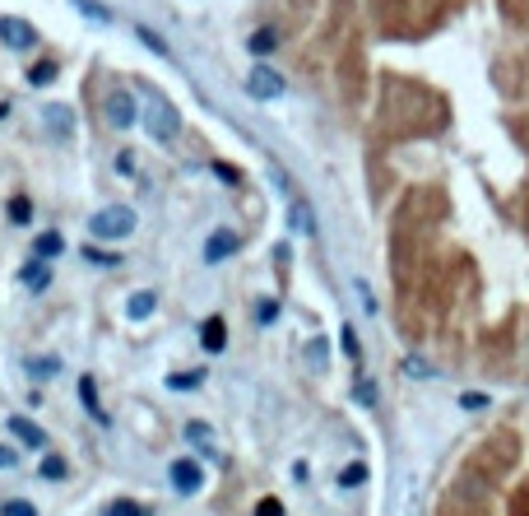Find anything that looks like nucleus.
<instances>
[{
  "mask_svg": "<svg viewBox=\"0 0 529 516\" xmlns=\"http://www.w3.org/2000/svg\"><path fill=\"white\" fill-rule=\"evenodd\" d=\"M200 349L205 353H223L228 349V322L223 316H205V326H200Z\"/></svg>",
  "mask_w": 529,
  "mask_h": 516,
  "instance_id": "nucleus-10",
  "label": "nucleus"
},
{
  "mask_svg": "<svg viewBox=\"0 0 529 516\" xmlns=\"http://www.w3.org/2000/svg\"><path fill=\"white\" fill-rule=\"evenodd\" d=\"M232 252H237V233H232V228H219V233H210V243H205V261H210V265L228 261Z\"/></svg>",
  "mask_w": 529,
  "mask_h": 516,
  "instance_id": "nucleus-12",
  "label": "nucleus"
},
{
  "mask_svg": "<svg viewBox=\"0 0 529 516\" xmlns=\"http://www.w3.org/2000/svg\"><path fill=\"white\" fill-rule=\"evenodd\" d=\"M186 442L205 456V461H219V442H214V428L205 423V419H191L186 423Z\"/></svg>",
  "mask_w": 529,
  "mask_h": 516,
  "instance_id": "nucleus-7",
  "label": "nucleus"
},
{
  "mask_svg": "<svg viewBox=\"0 0 529 516\" xmlns=\"http://www.w3.org/2000/svg\"><path fill=\"white\" fill-rule=\"evenodd\" d=\"M247 47H251V56H260V61H265V56L279 47V33H274V28H256V33L247 37Z\"/></svg>",
  "mask_w": 529,
  "mask_h": 516,
  "instance_id": "nucleus-14",
  "label": "nucleus"
},
{
  "mask_svg": "<svg viewBox=\"0 0 529 516\" xmlns=\"http://www.w3.org/2000/svg\"><path fill=\"white\" fill-rule=\"evenodd\" d=\"M140 122H144L149 140H158V144H177V135H181V112L172 107V98H168V94H158V89L144 98Z\"/></svg>",
  "mask_w": 529,
  "mask_h": 516,
  "instance_id": "nucleus-1",
  "label": "nucleus"
},
{
  "mask_svg": "<svg viewBox=\"0 0 529 516\" xmlns=\"http://www.w3.org/2000/svg\"><path fill=\"white\" fill-rule=\"evenodd\" d=\"M135 37H140V43H144V47H149L153 56H172V47H168V43H162V37H158L153 28H144V24H135Z\"/></svg>",
  "mask_w": 529,
  "mask_h": 516,
  "instance_id": "nucleus-19",
  "label": "nucleus"
},
{
  "mask_svg": "<svg viewBox=\"0 0 529 516\" xmlns=\"http://www.w3.org/2000/svg\"><path fill=\"white\" fill-rule=\"evenodd\" d=\"M103 116H107L112 131H131V126L140 122V107H135V98H131L126 89H112L107 103H103Z\"/></svg>",
  "mask_w": 529,
  "mask_h": 516,
  "instance_id": "nucleus-3",
  "label": "nucleus"
},
{
  "mask_svg": "<svg viewBox=\"0 0 529 516\" xmlns=\"http://www.w3.org/2000/svg\"><path fill=\"white\" fill-rule=\"evenodd\" d=\"M0 43H5L10 52H33L37 47V28L28 19H19V15H5L0 19Z\"/></svg>",
  "mask_w": 529,
  "mask_h": 516,
  "instance_id": "nucleus-6",
  "label": "nucleus"
},
{
  "mask_svg": "<svg viewBox=\"0 0 529 516\" xmlns=\"http://www.w3.org/2000/svg\"><path fill=\"white\" fill-rule=\"evenodd\" d=\"M293 223H298L307 237H316V219H311V205H307V201H298V205H293Z\"/></svg>",
  "mask_w": 529,
  "mask_h": 516,
  "instance_id": "nucleus-26",
  "label": "nucleus"
},
{
  "mask_svg": "<svg viewBox=\"0 0 529 516\" xmlns=\"http://www.w3.org/2000/svg\"><path fill=\"white\" fill-rule=\"evenodd\" d=\"M460 405H465V410H483L487 395H483V391H469V395H460Z\"/></svg>",
  "mask_w": 529,
  "mask_h": 516,
  "instance_id": "nucleus-36",
  "label": "nucleus"
},
{
  "mask_svg": "<svg viewBox=\"0 0 529 516\" xmlns=\"http://www.w3.org/2000/svg\"><path fill=\"white\" fill-rule=\"evenodd\" d=\"M74 10H79V15H89L93 24H112V19H116L107 5H98V0H74Z\"/></svg>",
  "mask_w": 529,
  "mask_h": 516,
  "instance_id": "nucleus-20",
  "label": "nucleus"
},
{
  "mask_svg": "<svg viewBox=\"0 0 529 516\" xmlns=\"http://www.w3.org/2000/svg\"><path fill=\"white\" fill-rule=\"evenodd\" d=\"M89 233L98 237V243H121V237L135 233V210L131 205H103L89 219Z\"/></svg>",
  "mask_w": 529,
  "mask_h": 516,
  "instance_id": "nucleus-2",
  "label": "nucleus"
},
{
  "mask_svg": "<svg viewBox=\"0 0 529 516\" xmlns=\"http://www.w3.org/2000/svg\"><path fill=\"white\" fill-rule=\"evenodd\" d=\"M358 484H367V465L353 461L348 470H339V489H358Z\"/></svg>",
  "mask_w": 529,
  "mask_h": 516,
  "instance_id": "nucleus-21",
  "label": "nucleus"
},
{
  "mask_svg": "<svg viewBox=\"0 0 529 516\" xmlns=\"http://www.w3.org/2000/svg\"><path fill=\"white\" fill-rule=\"evenodd\" d=\"M33 247H37V261H52V256H61V252H65V237H61V233H43Z\"/></svg>",
  "mask_w": 529,
  "mask_h": 516,
  "instance_id": "nucleus-17",
  "label": "nucleus"
},
{
  "mask_svg": "<svg viewBox=\"0 0 529 516\" xmlns=\"http://www.w3.org/2000/svg\"><path fill=\"white\" fill-rule=\"evenodd\" d=\"M15 465H19V452L0 442V470H15Z\"/></svg>",
  "mask_w": 529,
  "mask_h": 516,
  "instance_id": "nucleus-37",
  "label": "nucleus"
},
{
  "mask_svg": "<svg viewBox=\"0 0 529 516\" xmlns=\"http://www.w3.org/2000/svg\"><path fill=\"white\" fill-rule=\"evenodd\" d=\"M107 516H149V511H144L140 502H131V498H121V502L107 507Z\"/></svg>",
  "mask_w": 529,
  "mask_h": 516,
  "instance_id": "nucleus-29",
  "label": "nucleus"
},
{
  "mask_svg": "<svg viewBox=\"0 0 529 516\" xmlns=\"http://www.w3.org/2000/svg\"><path fill=\"white\" fill-rule=\"evenodd\" d=\"M256 322H260V326H274V322H279V298H260V303H256Z\"/></svg>",
  "mask_w": 529,
  "mask_h": 516,
  "instance_id": "nucleus-25",
  "label": "nucleus"
},
{
  "mask_svg": "<svg viewBox=\"0 0 529 516\" xmlns=\"http://www.w3.org/2000/svg\"><path fill=\"white\" fill-rule=\"evenodd\" d=\"M79 401H84V410H89L93 419H103V423H107V414L98 410V382H93V377H79Z\"/></svg>",
  "mask_w": 529,
  "mask_h": 516,
  "instance_id": "nucleus-16",
  "label": "nucleus"
},
{
  "mask_svg": "<svg viewBox=\"0 0 529 516\" xmlns=\"http://www.w3.org/2000/svg\"><path fill=\"white\" fill-rule=\"evenodd\" d=\"M10 432H15V442H24V447H33V452H43L47 447V432L37 428L28 414H10V423H5Z\"/></svg>",
  "mask_w": 529,
  "mask_h": 516,
  "instance_id": "nucleus-8",
  "label": "nucleus"
},
{
  "mask_svg": "<svg viewBox=\"0 0 529 516\" xmlns=\"http://www.w3.org/2000/svg\"><path fill=\"white\" fill-rule=\"evenodd\" d=\"M153 312H158V293H153V289L131 293V303H126V316H131V322H149Z\"/></svg>",
  "mask_w": 529,
  "mask_h": 516,
  "instance_id": "nucleus-13",
  "label": "nucleus"
},
{
  "mask_svg": "<svg viewBox=\"0 0 529 516\" xmlns=\"http://www.w3.org/2000/svg\"><path fill=\"white\" fill-rule=\"evenodd\" d=\"M19 284H24L28 293H47V289H52V265H47V261H28V265L19 270Z\"/></svg>",
  "mask_w": 529,
  "mask_h": 516,
  "instance_id": "nucleus-11",
  "label": "nucleus"
},
{
  "mask_svg": "<svg viewBox=\"0 0 529 516\" xmlns=\"http://www.w3.org/2000/svg\"><path fill=\"white\" fill-rule=\"evenodd\" d=\"M168 480H172V489H177L181 498H191V493L205 489V465H200L195 456H181V461L168 465Z\"/></svg>",
  "mask_w": 529,
  "mask_h": 516,
  "instance_id": "nucleus-4",
  "label": "nucleus"
},
{
  "mask_svg": "<svg viewBox=\"0 0 529 516\" xmlns=\"http://www.w3.org/2000/svg\"><path fill=\"white\" fill-rule=\"evenodd\" d=\"M37 474H43V480H65V474H70V461L65 456H43V465H37Z\"/></svg>",
  "mask_w": 529,
  "mask_h": 516,
  "instance_id": "nucleus-18",
  "label": "nucleus"
},
{
  "mask_svg": "<svg viewBox=\"0 0 529 516\" xmlns=\"http://www.w3.org/2000/svg\"><path fill=\"white\" fill-rule=\"evenodd\" d=\"M214 177H219L223 186H237V182H241V173H237L232 164H223V158H219V164H214Z\"/></svg>",
  "mask_w": 529,
  "mask_h": 516,
  "instance_id": "nucleus-30",
  "label": "nucleus"
},
{
  "mask_svg": "<svg viewBox=\"0 0 529 516\" xmlns=\"http://www.w3.org/2000/svg\"><path fill=\"white\" fill-rule=\"evenodd\" d=\"M256 516H283V502L279 498H260L256 502Z\"/></svg>",
  "mask_w": 529,
  "mask_h": 516,
  "instance_id": "nucleus-33",
  "label": "nucleus"
},
{
  "mask_svg": "<svg viewBox=\"0 0 529 516\" xmlns=\"http://www.w3.org/2000/svg\"><path fill=\"white\" fill-rule=\"evenodd\" d=\"M5 116H10V103H0V122H5Z\"/></svg>",
  "mask_w": 529,
  "mask_h": 516,
  "instance_id": "nucleus-40",
  "label": "nucleus"
},
{
  "mask_svg": "<svg viewBox=\"0 0 529 516\" xmlns=\"http://www.w3.org/2000/svg\"><path fill=\"white\" fill-rule=\"evenodd\" d=\"M293 480H298V484H307V480H311V465H307V461H298V465H293Z\"/></svg>",
  "mask_w": 529,
  "mask_h": 516,
  "instance_id": "nucleus-39",
  "label": "nucleus"
},
{
  "mask_svg": "<svg viewBox=\"0 0 529 516\" xmlns=\"http://www.w3.org/2000/svg\"><path fill=\"white\" fill-rule=\"evenodd\" d=\"M0 516H37V507L28 498H10L5 507H0Z\"/></svg>",
  "mask_w": 529,
  "mask_h": 516,
  "instance_id": "nucleus-28",
  "label": "nucleus"
},
{
  "mask_svg": "<svg viewBox=\"0 0 529 516\" xmlns=\"http://www.w3.org/2000/svg\"><path fill=\"white\" fill-rule=\"evenodd\" d=\"M56 368H61L56 359H43V363H37V359H33V363H28V372H33V377H52Z\"/></svg>",
  "mask_w": 529,
  "mask_h": 516,
  "instance_id": "nucleus-34",
  "label": "nucleus"
},
{
  "mask_svg": "<svg viewBox=\"0 0 529 516\" xmlns=\"http://www.w3.org/2000/svg\"><path fill=\"white\" fill-rule=\"evenodd\" d=\"M195 386H205V372H172L168 377V391H195Z\"/></svg>",
  "mask_w": 529,
  "mask_h": 516,
  "instance_id": "nucleus-23",
  "label": "nucleus"
},
{
  "mask_svg": "<svg viewBox=\"0 0 529 516\" xmlns=\"http://www.w3.org/2000/svg\"><path fill=\"white\" fill-rule=\"evenodd\" d=\"M43 126H47L56 140H70V131H74V112H70L65 103H43Z\"/></svg>",
  "mask_w": 529,
  "mask_h": 516,
  "instance_id": "nucleus-9",
  "label": "nucleus"
},
{
  "mask_svg": "<svg viewBox=\"0 0 529 516\" xmlns=\"http://www.w3.org/2000/svg\"><path fill=\"white\" fill-rule=\"evenodd\" d=\"M116 173H121V177H135V154H131V149L116 154Z\"/></svg>",
  "mask_w": 529,
  "mask_h": 516,
  "instance_id": "nucleus-32",
  "label": "nucleus"
},
{
  "mask_svg": "<svg viewBox=\"0 0 529 516\" xmlns=\"http://www.w3.org/2000/svg\"><path fill=\"white\" fill-rule=\"evenodd\" d=\"M399 372H404V377H432V368H427L423 359H404V363H399Z\"/></svg>",
  "mask_w": 529,
  "mask_h": 516,
  "instance_id": "nucleus-31",
  "label": "nucleus"
},
{
  "mask_svg": "<svg viewBox=\"0 0 529 516\" xmlns=\"http://www.w3.org/2000/svg\"><path fill=\"white\" fill-rule=\"evenodd\" d=\"M339 335H344V353H348V363H362V344H358V331H353V326H344Z\"/></svg>",
  "mask_w": 529,
  "mask_h": 516,
  "instance_id": "nucleus-27",
  "label": "nucleus"
},
{
  "mask_svg": "<svg viewBox=\"0 0 529 516\" xmlns=\"http://www.w3.org/2000/svg\"><path fill=\"white\" fill-rule=\"evenodd\" d=\"M377 395H381L377 382H358V386H353V401H358L362 410H372V405H377Z\"/></svg>",
  "mask_w": 529,
  "mask_h": 516,
  "instance_id": "nucleus-24",
  "label": "nucleus"
},
{
  "mask_svg": "<svg viewBox=\"0 0 529 516\" xmlns=\"http://www.w3.org/2000/svg\"><path fill=\"white\" fill-rule=\"evenodd\" d=\"M353 289H358V298H362V307H367V312L377 316V298H372V289H367V284H362V280H353Z\"/></svg>",
  "mask_w": 529,
  "mask_h": 516,
  "instance_id": "nucleus-35",
  "label": "nucleus"
},
{
  "mask_svg": "<svg viewBox=\"0 0 529 516\" xmlns=\"http://www.w3.org/2000/svg\"><path fill=\"white\" fill-rule=\"evenodd\" d=\"M283 89H289V84H283V74L279 70H269L265 61L247 74V94L251 98H260V103H274V98H283Z\"/></svg>",
  "mask_w": 529,
  "mask_h": 516,
  "instance_id": "nucleus-5",
  "label": "nucleus"
},
{
  "mask_svg": "<svg viewBox=\"0 0 529 516\" xmlns=\"http://www.w3.org/2000/svg\"><path fill=\"white\" fill-rule=\"evenodd\" d=\"M56 74H61L56 61H33V65H28V84H33V89H47Z\"/></svg>",
  "mask_w": 529,
  "mask_h": 516,
  "instance_id": "nucleus-15",
  "label": "nucleus"
},
{
  "mask_svg": "<svg viewBox=\"0 0 529 516\" xmlns=\"http://www.w3.org/2000/svg\"><path fill=\"white\" fill-rule=\"evenodd\" d=\"M5 214H10V223H33V201H28V195H15Z\"/></svg>",
  "mask_w": 529,
  "mask_h": 516,
  "instance_id": "nucleus-22",
  "label": "nucleus"
},
{
  "mask_svg": "<svg viewBox=\"0 0 529 516\" xmlns=\"http://www.w3.org/2000/svg\"><path fill=\"white\" fill-rule=\"evenodd\" d=\"M311 368H325V340L311 344Z\"/></svg>",
  "mask_w": 529,
  "mask_h": 516,
  "instance_id": "nucleus-38",
  "label": "nucleus"
}]
</instances>
